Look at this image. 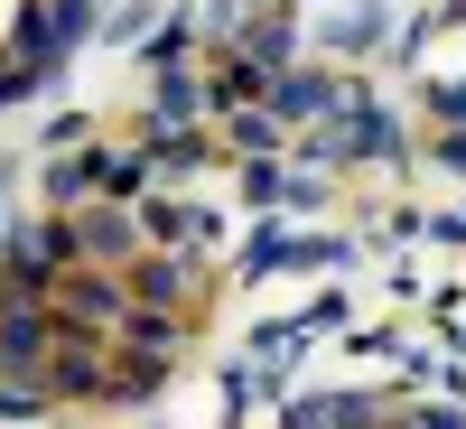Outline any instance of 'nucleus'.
I'll use <instances>...</instances> for the list:
<instances>
[{
	"label": "nucleus",
	"mask_w": 466,
	"mask_h": 429,
	"mask_svg": "<svg viewBox=\"0 0 466 429\" xmlns=\"http://www.w3.org/2000/svg\"><path fill=\"white\" fill-rule=\"evenodd\" d=\"M10 94H19V75H10V66H0V103H10Z\"/></svg>",
	"instance_id": "nucleus-7"
},
{
	"label": "nucleus",
	"mask_w": 466,
	"mask_h": 429,
	"mask_svg": "<svg viewBox=\"0 0 466 429\" xmlns=\"http://www.w3.org/2000/svg\"><path fill=\"white\" fill-rule=\"evenodd\" d=\"M420 429H457V420H448V411H430V420H420Z\"/></svg>",
	"instance_id": "nucleus-8"
},
{
	"label": "nucleus",
	"mask_w": 466,
	"mask_h": 429,
	"mask_svg": "<svg viewBox=\"0 0 466 429\" xmlns=\"http://www.w3.org/2000/svg\"><path fill=\"white\" fill-rule=\"evenodd\" d=\"M439 112H448V131H466V85H448V94H439Z\"/></svg>",
	"instance_id": "nucleus-6"
},
{
	"label": "nucleus",
	"mask_w": 466,
	"mask_h": 429,
	"mask_svg": "<svg viewBox=\"0 0 466 429\" xmlns=\"http://www.w3.org/2000/svg\"><path fill=\"white\" fill-rule=\"evenodd\" d=\"M280 112H289V122H327V112H336V85H327V75H289V85H280Z\"/></svg>",
	"instance_id": "nucleus-3"
},
{
	"label": "nucleus",
	"mask_w": 466,
	"mask_h": 429,
	"mask_svg": "<svg viewBox=\"0 0 466 429\" xmlns=\"http://www.w3.org/2000/svg\"><path fill=\"white\" fill-rule=\"evenodd\" d=\"M336 159H392V122H382L373 103H355V122L336 131Z\"/></svg>",
	"instance_id": "nucleus-2"
},
{
	"label": "nucleus",
	"mask_w": 466,
	"mask_h": 429,
	"mask_svg": "<svg viewBox=\"0 0 466 429\" xmlns=\"http://www.w3.org/2000/svg\"><path fill=\"white\" fill-rule=\"evenodd\" d=\"M85 243H94V252H122V243H131V224H122V215H94V224H85Z\"/></svg>",
	"instance_id": "nucleus-5"
},
{
	"label": "nucleus",
	"mask_w": 466,
	"mask_h": 429,
	"mask_svg": "<svg viewBox=\"0 0 466 429\" xmlns=\"http://www.w3.org/2000/svg\"><path fill=\"white\" fill-rule=\"evenodd\" d=\"M47 355V318H37V308H0V364H37Z\"/></svg>",
	"instance_id": "nucleus-1"
},
{
	"label": "nucleus",
	"mask_w": 466,
	"mask_h": 429,
	"mask_svg": "<svg viewBox=\"0 0 466 429\" xmlns=\"http://www.w3.org/2000/svg\"><path fill=\"white\" fill-rule=\"evenodd\" d=\"M75 318H122V290L94 281V290H75Z\"/></svg>",
	"instance_id": "nucleus-4"
}]
</instances>
